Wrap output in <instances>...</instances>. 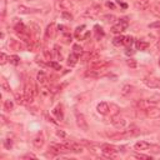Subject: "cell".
<instances>
[{
	"mask_svg": "<svg viewBox=\"0 0 160 160\" xmlns=\"http://www.w3.org/2000/svg\"><path fill=\"white\" fill-rule=\"evenodd\" d=\"M36 94V89L34 85H31V84L27 83L24 86V95L27 98V102L28 104L29 103H33V100H34V95Z\"/></svg>",
	"mask_w": 160,
	"mask_h": 160,
	"instance_id": "cell-1",
	"label": "cell"
},
{
	"mask_svg": "<svg viewBox=\"0 0 160 160\" xmlns=\"http://www.w3.org/2000/svg\"><path fill=\"white\" fill-rule=\"evenodd\" d=\"M128 25L129 24H128V21H126L125 19H120L115 25H113L111 31L114 33V34H120V33H123L126 28H128Z\"/></svg>",
	"mask_w": 160,
	"mask_h": 160,
	"instance_id": "cell-2",
	"label": "cell"
},
{
	"mask_svg": "<svg viewBox=\"0 0 160 160\" xmlns=\"http://www.w3.org/2000/svg\"><path fill=\"white\" fill-rule=\"evenodd\" d=\"M77 124H78V126L80 128V130H83V131H88L89 130V125H88V123H86V119H85V116H84L83 114H80V113H77Z\"/></svg>",
	"mask_w": 160,
	"mask_h": 160,
	"instance_id": "cell-3",
	"label": "cell"
},
{
	"mask_svg": "<svg viewBox=\"0 0 160 160\" xmlns=\"http://www.w3.org/2000/svg\"><path fill=\"white\" fill-rule=\"evenodd\" d=\"M102 153L104 156L106 158H114L118 153V150L114 148V146H110V145H103L102 148Z\"/></svg>",
	"mask_w": 160,
	"mask_h": 160,
	"instance_id": "cell-4",
	"label": "cell"
},
{
	"mask_svg": "<svg viewBox=\"0 0 160 160\" xmlns=\"http://www.w3.org/2000/svg\"><path fill=\"white\" fill-rule=\"evenodd\" d=\"M144 84L148 88H151V89L160 88V80L156 79V78H145L144 79Z\"/></svg>",
	"mask_w": 160,
	"mask_h": 160,
	"instance_id": "cell-5",
	"label": "cell"
},
{
	"mask_svg": "<svg viewBox=\"0 0 160 160\" xmlns=\"http://www.w3.org/2000/svg\"><path fill=\"white\" fill-rule=\"evenodd\" d=\"M100 10H102V8H100L99 5H94V6L89 8V9H86L85 13H84V15H85V16H89V18H95L96 15H99Z\"/></svg>",
	"mask_w": 160,
	"mask_h": 160,
	"instance_id": "cell-6",
	"label": "cell"
},
{
	"mask_svg": "<svg viewBox=\"0 0 160 160\" xmlns=\"http://www.w3.org/2000/svg\"><path fill=\"white\" fill-rule=\"evenodd\" d=\"M111 124L115 126L116 129H123L124 126L126 125V121H125V119L124 118H121V116H113V119H111Z\"/></svg>",
	"mask_w": 160,
	"mask_h": 160,
	"instance_id": "cell-7",
	"label": "cell"
},
{
	"mask_svg": "<svg viewBox=\"0 0 160 160\" xmlns=\"http://www.w3.org/2000/svg\"><path fill=\"white\" fill-rule=\"evenodd\" d=\"M108 66V63L106 61H104V60H99V59H96V60H94V61H91V64H90V68L91 69H94V70H103L104 68H106Z\"/></svg>",
	"mask_w": 160,
	"mask_h": 160,
	"instance_id": "cell-8",
	"label": "cell"
},
{
	"mask_svg": "<svg viewBox=\"0 0 160 160\" xmlns=\"http://www.w3.org/2000/svg\"><path fill=\"white\" fill-rule=\"evenodd\" d=\"M56 29H58V28H56V25H55L54 23H52L50 25H48V28H46V30H45V36H46V38H50V39L55 38L56 33H58Z\"/></svg>",
	"mask_w": 160,
	"mask_h": 160,
	"instance_id": "cell-9",
	"label": "cell"
},
{
	"mask_svg": "<svg viewBox=\"0 0 160 160\" xmlns=\"http://www.w3.org/2000/svg\"><path fill=\"white\" fill-rule=\"evenodd\" d=\"M156 102H150V100H139L136 103V106L140 108V110H146L150 106H154Z\"/></svg>",
	"mask_w": 160,
	"mask_h": 160,
	"instance_id": "cell-10",
	"label": "cell"
},
{
	"mask_svg": "<svg viewBox=\"0 0 160 160\" xmlns=\"http://www.w3.org/2000/svg\"><path fill=\"white\" fill-rule=\"evenodd\" d=\"M146 113V115L149 118H153V119H155V118H159L160 116V109L156 108L155 105L154 106H150L149 109H146V110H144Z\"/></svg>",
	"mask_w": 160,
	"mask_h": 160,
	"instance_id": "cell-11",
	"label": "cell"
},
{
	"mask_svg": "<svg viewBox=\"0 0 160 160\" xmlns=\"http://www.w3.org/2000/svg\"><path fill=\"white\" fill-rule=\"evenodd\" d=\"M150 0H134V5L138 10H145L149 8Z\"/></svg>",
	"mask_w": 160,
	"mask_h": 160,
	"instance_id": "cell-12",
	"label": "cell"
},
{
	"mask_svg": "<svg viewBox=\"0 0 160 160\" xmlns=\"http://www.w3.org/2000/svg\"><path fill=\"white\" fill-rule=\"evenodd\" d=\"M96 110H98V113L99 114H102V115H105V114H108L109 113V110H110V106H109V104L108 103H99L98 104V106H96Z\"/></svg>",
	"mask_w": 160,
	"mask_h": 160,
	"instance_id": "cell-13",
	"label": "cell"
},
{
	"mask_svg": "<svg viewBox=\"0 0 160 160\" xmlns=\"http://www.w3.org/2000/svg\"><path fill=\"white\" fill-rule=\"evenodd\" d=\"M59 6H60V9H63V11H68L73 8V3L70 0H60L59 2Z\"/></svg>",
	"mask_w": 160,
	"mask_h": 160,
	"instance_id": "cell-14",
	"label": "cell"
},
{
	"mask_svg": "<svg viewBox=\"0 0 160 160\" xmlns=\"http://www.w3.org/2000/svg\"><path fill=\"white\" fill-rule=\"evenodd\" d=\"M150 11L153 15H155L156 18H160V2H155L153 5L150 6Z\"/></svg>",
	"mask_w": 160,
	"mask_h": 160,
	"instance_id": "cell-15",
	"label": "cell"
},
{
	"mask_svg": "<svg viewBox=\"0 0 160 160\" xmlns=\"http://www.w3.org/2000/svg\"><path fill=\"white\" fill-rule=\"evenodd\" d=\"M33 145H34V148H36V149L43 148V145H44V138L43 136H36L34 140H33Z\"/></svg>",
	"mask_w": 160,
	"mask_h": 160,
	"instance_id": "cell-16",
	"label": "cell"
},
{
	"mask_svg": "<svg viewBox=\"0 0 160 160\" xmlns=\"http://www.w3.org/2000/svg\"><path fill=\"white\" fill-rule=\"evenodd\" d=\"M15 31H16V34H23V33H29L28 31V28L25 27V25L23 23H19V24H16L15 25Z\"/></svg>",
	"mask_w": 160,
	"mask_h": 160,
	"instance_id": "cell-17",
	"label": "cell"
},
{
	"mask_svg": "<svg viewBox=\"0 0 160 160\" xmlns=\"http://www.w3.org/2000/svg\"><path fill=\"white\" fill-rule=\"evenodd\" d=\"M38 81H39V84H41V85H46L48 84V77L44 71H40L38 74Z\"/></svg>",
	"mask_w": 160,
	"mask_h": 160,
	"instance_id": "cell-18",
	"label": "cell"
},
{
	"mask_svg": "<svg viewBox=\"0 0 160 160\" xmlns=\"http://www.w3.org/2000/svg\"><path fill=\"white\" fill-rule=\"evenodd\" d=\"M78 60H79V55H77V54H70L69 55V58H68V65L69 66H74L75 64L78 63Z\"/></svg>",
	"mask_w": 160,
	"mask_h": 160,
	"instance_id": "cell-19",
	"label": "cell"
},
{
	"mask_svg": "<svg viewBox=\"0 0 160 160\" xmlns=\"http://www.w3.org/2000/svg\"><path fill=\"white\" fill-rule=\"evenodd\" d=\"M10 48L13 50H15V52H20V50H23V45L19 43V41H16L14 39L10 40Z\"/></svg>",
	"mask_w": 160,
	"mask_h": 160,
	"instance_id": "cell-20",
	"label": "cell"
},
{
	"mask_svg": "<svg viewBox=\"0 0 160 160\" xmlns=\"http://www.w3.org/2000/svg\"><path fill=\"white\" fill-rule=\"evenodd\" d=\"M150 148V144L146 141H138L135 144V149L136 150H146Z\"/></svg>",
	"mask_w": 160,
	"mask_h": 160,
	"instance_id": "cell-21",
	"label": "cell"
},
{
	"mask_svg": "<svg viewBox=\"0 0 160 160\" xmlns=\"http://www.w3.org/2000/svg\"><path fill=\"white\" fill-rule=\"evenodd\" d=\"M135 45H136V49L138 50H146L148 46H149V44L145 43V41H143V40H136Z\"/></svg>",
	"mask_w": 160,
	"mask_h": 160,
	"instance_id": "cell-22",
	"label": "cell"
},
{
	"mask_svg": "<svg viewBox=\"0 0 160 160\" xmlns=\"http://www.w3.org/2000/svg\"><path fill=\"white\" fill-rule=\"evenodd\" d=\"M15 99H16V103L18 104H21V105H25V104H28L27 102V98H25V95H19V94H16L15 95Z\"/></svg>",
	"mask_w": 160,
	"mask_h": 160,
	"instance_id": "cell-23",
	"label": "cell"
},
{
	"mask_svg": "<svg viewBox=\"0 0 160 160\" xmlns=\"http://www.w3.org/2000/svg\"><path fill=\"white\" fill-rule=\"evenodd\" d=\"M54 114H55V116L58 118L59 120H61L63 118H64V115H63V110H61V106H60V105L56 106V108L54 109Z\"/></svg>",
	"mask_w": 160,
	"mask_h": 160,
	"instance_id": "cell-24",
	"label": "cell"
},
{
	"mask_svg": "<svg viewBox=\"0 0 160 160\" xmlns=\"http://www.w3.org/2000/svg\"><path fill=\"white\" fill-rule=\"evenodd\" d=\"M126 133L129 134V136H133V135H136V134H139V129L136 128L135 125H131L129 130H126Z\"/></svg>",
	"mask_w": 160,
	"mask_h": 160,
	"instance_id": "cell-25",
	"label": "cell"
},
{
	"mask_svg": "<svg viewBox=\"0 0 160 160\" xmlns=\"http://www.w3.org/2000/svg\"><path fill=\"white\" fill-rule=\"evenodd\" d=\"M113 44L115 46H120V45H124V36H116L113 39Z\"/></svg>",
	"mask_w": 160,
	"mask_h": 160,
	"instance_id": "cell-26",
	"label": "cell"
},
{
	"mask_svg": "<svg viewBox=\"0 0 160 160\" xmlns=\"http://www.w3.org/2000/svg\"><path fill=\"white\" fill-rule=\"evenodd\" d=\"M71 151H74V153H83L84 148L80 144H71Z\"/></svg>",
	"mask_w": 160,
	"mask_h": 160,
	"instance_id": "cell-27",
	"label": "cell"
},
{
	"mask_svg": "<svg viewBox=\"0 0 160 160\" xmlns=\"http://www.w3.org/2000/svg\"><path fill=\"white\" fill-rule=\"evenodd\" d=\"M9 61H10V64H13V65H19L20 58H19L18 55H11V56H9Z\"/></svg>",
	"mask_w": 160,
	"mask_h": 160,
	"instance_id": "cell-28",
	"label": "cell"
},
{
	"mask_svg": "<svg viewBox=\"0 0 160 160\" xmlns=\"http://www.w3.org/2000/svg\"><path fill=\"white\" fill-rule=\"evenodd\" d=\"M13 106H14V104H13L11 100H5V102H4V108H5V110L10 111L11 109H13Z\"/></svg>",
	"mask_w": 160,
	"mask_h": 160,
	"instance_id": "cell-29",
	"label": "cell"
},
{
	"mask_svg": "<svg viewBox=\"0 0 160 160\" xmlns=\"http://www.w3.org/2000/svg\"><path fill=\"white\" fill-rule=\"evenodd\" d=\"M2 88L5 91H10V86H9V84H8V81H6L5 78H2Z\"/></svg>",
	"mask_w": 160,
	"mask_h": 160,
	"instance_id": "cell-30",
	"label": "cell"
},
{
	"mask_svg": "<svg viewBox=\"0 0 160 160\" xmlns=\"http://www.w3.org/2000/svg\"><path fill=\"white\" fill-rule=\"evenodd\" d=\"M48 65L50 66V68H53L54 70H61L60 64H58V63H55V61H49V63H48Z\"/></svg>",
	"mask_w": 160,
	"mask_h": 160,
	"instance_id": "cell-31",
	"label": "cell"
},
{
	"mask_svg": "<svg viewBox=\"0 0 160 160\" xmlns=\"http://www.w3.org/2000/svg\"><path fill=\"white\" fill-rule=\"evenodd\" d=\"M73 50H74V54H77V55H81L83 54V48L80 45H78V44H75L73 46Z\"/></svg>",
	"mask_w": 160,
	"mask_h": 160,
	"instance_id": "cell-32",
	"label": "cell"
},
{
	"mask_svg": "<svg viewBox=\"0 0 160 160\" xmlns=\"http://www.w3.org/2000/svg\"><path fill=\"white\" fill-rule=\"evenodd\" d=\"M133 41H134L133 36H124V45H126V46H131Z\"/></svg>",
	"mask_w": 160,
	"mask_h": 160,
	"instance_id": "cell-33",
	"label": "cell"
},
{
	"mask_svg": "<svg viewBox=\"0 0 160 160\" xmlns=\"http://www.w3.org/2000/svg\"><path fill=\"white\" fill-rule=\"evenodd\" d=\"M94 29H95V33H96L98 38H99V36H104V31H103V29H102V28L99 27V25H95Z\"/></svg>",
	"mask_w": 160,
	"mask_h": 160,
	"instance_id": "cell-34",
	"label": "cell"
},
{
	"mask_svg": "<svg viewBox=\"0 0 160 160\" xmlns=\"http://www.w3.org/2000/svg\"><path fill=\"white\" fill-rule=\"evenodd\" d=\"M19 11L20 13H24V14L34 13V10H33V9H28V8H25V6H19Z\"/></svg>",
	"mask_w": 160,
	"mask_h": 160,
	"instance_id": "cell-35",
	"label": "cell"
},
{
	"mask_svg": "<svg viewBox=\"0 0 160 160\" xmlns=\"http://www.w3.org/2000/svg\"><path fill=\"white\" fill-rule=\"evenodd\" d=\"M131 89H133V88H131L130 85H124V86H123V90H121V94H123V95L129 94V93L131 91Z\"/></svg>",
	"mask_w": 160,
	"mask_h": 160,
	"instance_id": "cell-36",
	"label": "cell"
},
{
	"mask_svg": "<svg viewBox=\"0 0 160 160\" xmlns=\"http://www.w3.org/2000/svg\"><path fill=\"white\" fill-rule=\"evenodd\" d=\"M8 60H9V58H8V55L5 53H2V55H0V64L4 65Z\"/></svg>",
	"mask_w": 160,
	"mask_h": 160,
	"instance_id": "cell-37",
	"label": "cell"
},
{
	"mask_svg": "<svg viewBox=\"0 0 160 160\" xmlns=\"http://www.w3.org/2000/svg\"><path fill=\"white\" fill-rule=\"evenodd\" d=\"M84 29H85V25H81V27H78V28H77V30H75V36L79 38Z\"/></svg>",
	"mask_w": 160,
	"mask_h": 160,
	"instance_id": "cell-38",
	"label": "cell"
},
{
	"mask_svg": "<svg viewBox=\"0 0 160 160\" xmlns=\"http://www.w3.org/2000/svg\"><path fill=\"white\" fill-rule=\"evenodd\" d=\"M103 19H104L106 23H113V21H115V19H116V18H115L114 15H105Z\"/></svg>",
	"mask_w": 160,
	"mask_h": 160,
	"instance_id": "cell-39",
	"label": "cell"
},
{
	"mask_svg": "<svg viewBox=\"0 0 160 160\" xmlns=\"http://www.w3.org/2000/svg\"><path fill=\"white\" fill-rule=\"evenodd\" d=\"M70 41H71V35L69 34V33H65V34H64V43L69 44Z\"/></svg>",
	"mask_w": 160,
	"mask_h": 160,
	"instance_id": "cell-40",
	"label": "cell"
},
{
	"mask_svg": "<svg viewBox=\"0 0 160 160\" xmlns=\"http://www.w3.org/2000/svg\"><path fill=\"white\" fill-rule=\"evenodd\" d=\"M4 144H5V148H6V149H10V148L13 146V141H11L10 139H6V140L4 141Z\"/></svg>",
	"mask_w": 160,
	"mask_h": 160,
	"instance_id": "cell-41",
	"label": "cell"
},
{
	"mask_svg": "<svg viewBox=\"0 0 160 160\" xmlns=\"http://www.w3.org/2000/svg\"><path fill=\"white\" fill-rule=\"evenodd\" d=\"M63 18H64V19H68V20H71L73 16H71V14L68 13V11H63Z\"/></svg>",
	"mask_w": 160,
	"mask_h": 160,
	"instance_id": "cell-42",
	"label": "cell"
},
{
	"mask_svg": "<svg viewBox=\"0 0 160 160\" xmlns=\"http://www.w3.org/2000/svg\"><path fill=\"white\" fill-rule=\"evenodd\" d=\"M138 159H146V160H151V156H149V155H144V154H136L135 155Z\"/></svg>",
	"mask_w": 160,
	"mask_h": 160,
	"instance_id": "cell-43",
	"label": "cell"
},
{
	"mask_svg": "<svg viewBox=\"0 0 160 160\" xmlns=\"http://www.w3.org/2000/svg\"><path fill=\"white\" fill-rule=\"evenodd\" d=\"M0 3H2V14L4 15V14H5V6H6L5 0H0Z\"/></svg>",
	"mask_w": 160,
	"mask_h": 160,
	"instance_id": "cell-44",
	"label": "cell"
},
{
	"mask_svg": "<svg viewBox=\"0 0 160 160\" xmlns=\"http://www.w3.org/2000/svg\"><path fill=\"white\" fill-rule=\"evenodd\" d=\"M149 28H160V21H158V23H153V24H150V25H149Z\"/></svg>",
	"mask_w": 160,
	"mask_h": 160,
	"instance_id": "cell-45",
	"label": "cell"
},
{
	"mask_svg": "<svg viewBox=\"0 0 160 160\" xmlns=\"http://www.w3.org/2000/svg\"><path fill=\"white\" fill-rule=\"evenodd\" d=\"M128 65L131 66V68H135V66H136V63L134 61V60H128Z\"/></svg>",
	"mask_w": 160,
	"mask_h": 160,
	"instance_id": "cell-46",
	"label": "cell"
},
{
	"mask_svg": "<svg viewBox=\"0 0 160 160\" xmlns=\"http://www.w3.org/2000/svg\"><path fill=\"white\" fill-rule=\"evenodd\" d=\"M134 53H135V52H134V50H131L130 48H128V49H126V52H125L126 55H133Z\"/></svg>",
	"mask_w": 160,
	"mask_h": 160,
	"instance_id": "cell-47",
	"label": "cell"
},
{
	"mask_svg": "<svg viewBox=\"0 0 160 160\" xmlns=\"http://www.w3.org/2000/svg\"><path fill=\"white\" fill-rule=\"evenodd\" d=\"M28 158H31V159H35L36 156H35L34 154H27V155H25V156H24V159H28Z\"/></svg>",
	"mask_w": 160,
	"mask_h": 160,
	"instance_id": "cell-48",
	"label": "cell"
},
{
	"mask_svg": "<svg viewBox=\"0 0 160 160\" xmlns=\"http://www.w3.org/2000/svg\"><path fill=\"white\" fill-rule=\"evenodd\" d=\"M44 54H45V56H46L48 59H50V58H52V54H50V53L48 52V49H45V50H44Z\"/></svg>",
	"mask_w": 160,
	"mask_h": 160,
	"instance_id": "cell-49",
	"label": "cell"
},
{
	"mask_svg": "<svg viewBox=\"0 0 160 160\" xmlns=\"http://www.w3.org/2000/svg\"><path fill=\"white\" fill-rule=\"evenodd\" d=\"M58 136H61V138H65V133L64 131H58Z\"/></svg>",
	"mask_w": 160,
	"mask_h": 160,
	"instance_id": "cell-50",
	"label": "cell"
},
{
	"mask_svg": "<svg viewBox=\"0 0 160 160\" xmlns=\"http://www.w3.org/2000/svg\"><path fill=\"white\" fill-rule=\"evenodd\" d=\"M106 5H108L109 8H111V9H114V8H115V5H114L113 3H110V2H108V3H106Z\"/></svg>",
	"mask_w": 160,
	"mask_h": 160,
	"instance_id": "cell-51",
	"label": "cell"
},
{
	"mask_svg": "<svg viewBox=\"0 0 160 160\" xmlns=\"http://www.w3.org/2000/svg\"><path fill=\"white\" fill-rule=\"evenodd\" d=\"M156 46H158V49H160V41H159V43L156 44Z\"/></svg>",
	"mask_w": 160,
	"mask_h": 160,
	"instance_id": "cell-52",
	"label": "cell"
},
{
	"mask_svg": "<svg viewBox=\"0 0 160 160\" xmlns=\"http://www.w3.org/2000/svg\"><path fill=\"white\" fill-rule=\"evenodd\" d=\"M159 64H160V59H159Z\"/></svg>",
	"mask_w": 160,
	"mask_h": 160,
	"instance_id": "cell-53",
	"label": "cell"
}]
</instances>
